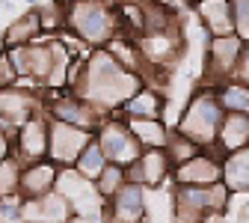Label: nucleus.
Instances as JSON below:
<instances>
[{
    "label": "nucleus",
    "instance_id": "12",
    "mask_svg": "<svg viewBox=\"0 0 249 223\" xmlns=\"http://www.w3.org/2000/svg\"><path fill=\"white\" fill-rule=\"evenodd\" d=\"M196 18L208 39L216 36H234V12L231 0H196Z\"/></svg>",
    "mask_w": 249,
    "mask_h": 223
},
{
    "label": "nucleus",
    "instance_id": "9",
    "mask_svg": "<svg viewBox=\"0 0 249 223\" xmlns=\"http://www.w3.org/2000/svg\"><path fill=\"white\" fill-rule=\"evenodd\" d=\"M51 116H53V122H66V125H74V128L92 131V134H95L101 125L107 122V113H104V110H98L95 104L77 99V95L56 99V101L51 104Z\"/></svg>",
    "mask_w": 249,
    "mask_h": 223
},
{
    "label": "nucleus",
    "instance_id": "14",
    "mask_svg": "<svg viewBox=\"0 0 249 223\" xmlns=\"http://www.w3.org/2000/svg\"><path fill=\"white\" fill-rule=\"evenodd\" d=\"M27 220L30 223H66L74 217V205L62 194H48L42 200L27 203Z\"/></svg>",
    "mask_w": 249,
    "mask_h": 223
},
{
    "label": "nucleus",
    "instance_id": "19",
    "mask_svg": "<svg viewBox=\"0 0 249 223\" xmlns=\"http://www.w3.org/2000/svg\"><path fill=\"white\" fill-rule=\"evenodd\" d=\"M216 92V101H220L223 113H240V116H249V86L243 81H226L213 89Z\"/></svg>",
    "mask_w": 249,
    "mask_h": 223
},
{
    "label": "nucleus",
    "instance_id": "4",
    "mask_svg": "<svg viewBox=\"0 0 249 223\" xmlns=\"http://www.w3.org/2000/svg\"><path fill=\"white\" fill-rule=\"evenodd\" d=\"M231 203V194L223 182L208 187H184L175 184L172 194V223H205L208 217L223 214Z\"/></svg>",
    "mask_w": 249,
    "mask_h": 223
},
{
    "label": "nucleus",
    "instance_id": "3",
    "mask_svg": "<svg viewBox=\"0 0 249 223\" xmlns=\"http://www.w3.org/2000/svg\"><path fill=\"white\" fill-rule=\"evenodd\" d=\"M223 107L216 101V92L202 86L190 101H187L175 131L184 134L187 140H193L199 149H213L216 146V134H220V122H223Z\"/></svg>",
    "mask_w": 249,
    "mask_h": 223
},
{
    "label": "nucleus",
    "instance_id": "10",
    "mask_svg": "<svg viewBox=\"0 0 249 223\" xmlns=\"http://www.w3.org/2000/svg\"><path fill=\"white\" fill-rule=\"evenodd\" d=\"M107 223H145L148 205H145V187L128 182L119 194L104 205Z\"/></svg>",
    "mask_w": 249,
    "mask_h": 223
},
{
    "label": "nucleus",
    "instance_id": "23",
    "mask_svg": "<svg viewBox=\"0 0 249 223\" xmlns=\"http://www.w3.org/2000/svg\"><path fill=\"white\" fill-rule=\"evenodd\" d=\"M39 33H42V21H39V9H33V12L21 15V18L6 30V42H9V45H24V42H30L33 36H39Z\"/></svg>",
    "mask_w": 249,
    "mask_h": 223
},
{
    "label": "nucleus",
    "instance_id": "8",
    "mask_svg": "<svg viewBox=\"0 0 249 223\" xmlns=\"http://www.w3.org/2000/svg\"><path fill=\"white\" fill-rule=\"evenodd\" d=\"M172 182L184 187H208L223 182V155L216 149H202L193 161L172 170Z\"/></svg>",
    "mask_w": 249,
    "mask_h": 223
},
{
    "label": "nucleus",
    "instance_id": "17",
    "mask_svg": "<svg viewBox=\"0 0 249 223\" xmlns=\"http://www.w3.org/2000/svg\"><path fill=\"white\" fill-rule=\"evenodd\" d=\"M223 184L229 194H249V146L223 155Z\"/></svg>",
    "mask_w": 249,
    "mask_h": 223
},
{
    "label": "nucleus",
    "instance_id": "20",
    "mask_svg": "<svg viewBox=\"0 0 249 223\" xmlns=\"http://www.w3.org/2000/svg\"><path fill=\"white\" fill-rule=\"evenodd\" d=\"M21 152L30 158V164L45 161L48 155V128L36 119H27L21 128Z\"/></svg>",
    "mask_w": 249,
    "mask_h": 223
},
{
    "label": "nucleus",
    "instance_id": "2",
    "mask_svg": "<svg viewBox=\"0 0 249 223\" xmlns=\"http://www.w3.org/2000/svg\"><path fill=\"white\" fill-rule=\"evenodd\" d=\"M80 42L92 48H107L119 36V9L107 0H69V24Z\"/></svg>",
    "mask_w": 249,
    "mask_h": 223
},
{
    "label": "nucleus",
    "instance_id": "5",
    "mask_svg": "<svg viewBox=\"0 0 249 223\" xmlns=\"http://www.w3.org/2000/svg\"><path fill=\"white\" fill-rule=\"evenodd\" d=\"M240 60H243V42L237 36H216L208 39L205 45V72H202V83L208 89H216L226 81L237 78L240 69Z\"/></svg>",
    "mask_w": 249,
    "mask_h": 223
},
{
    "label": "nucleus",
    "instance_id": "7",
    "mask_svg": "<svg viewBox=\"0 0 249 223\" xmlns=\"http://www.w3.org/2000/svg\"><path fill=\"white\" fill-rule=\"evenodd\" d=\"M95 140L92 131H83V128H74V125H66V122H51L48 125V155L56 167H74L77 158L83 155V149Z\"/></svg>",
    "mask_w": 249,
    "mask_h": 223
},
{
    "label": "nucleus",
    "instance_id": "16",
    "mask_svg": "<svg viewBox=\"0 0 249 223\" xmlns=\"http://www.w3.org/2000/svg\"><path fill=\"white\" fill-rule=\"evenodd\" d=\"M122 113L128 119H158L163 122V95L160 89H151V86H140L128 101H124Z\"/></svg>",
    "mask_w": 249,
    "mask_h": 223
},
{
    "label": "nucleus",
    "instance_id": "11",
    "mask_svg": "<svg viewBox=\"0 0 249 223\" xmlns=\"http://www.w3.org/2000/svg\"><path fill=\"white\" fill-rule=\"evenodd\" d=\"M172 179V161L163 149H142V155L128 167V182L140 187H160Z\"/></svg>",
    "mask_w": 249,
    "mask_h": 223
},
{
    "label": "nucleus",
    "instance_id": "25",
    "mask_svg": "<svg viewBox=\"0 0 249 223\" xmlns=\"http://www.w3.org/2000/svg\"><path fill=\"white\" fill-rule=\"evenodd\" d=\"M234 12V36L246 45L249 42V0H231Z\"/></svg>",
    "mask_w": 249,
    "mask_h": 223
},
{
    "label": "nucleus",
    "instance_id": "1",
    "mask_svg": "<svg viewBox=\"0 0 249 223\" xmlns=\"http://www.w3.org/2000/svg\"><path fill=\"white\" fill-rule=\"evenodd\" d=\"M140 86H142L140 75L119 66L104 48H98L95 54H89L83 60V72H80V81L71 89V95H77V99L95 104L98 110L110 113V110H122L124 101Z\"/></svg>",
    "mask_w": 249,
    "mask_h": 223
},
{
    "label": "nucleus",
    "instance_id": "24",
    "mask_svg": "<svg viewBox=\"0 0 249 223\" xmlns=\"http://www.w3.org/2000/svg\"><path fill=\"white\" fill-rule=\"evenodd\" d=\"M166 155H169V161H172V170L175 167H181V164H187V161H193V158L202 152L193 140H187L184 134H178L175 128L169 131V140H166V149H163Z\"/></svg>",
    "mask_w": 249,
    "mask_h": 223
},
{
    "label": "nucleus",
    "instance_id": "18",
    "mask_svg": "<svg viewBox=\"0 0 249 223\" xmlns=\"http://www.w3.org/2000/svg\"><path fill=\"white\" fill-rule=\"evenodd\" d=\"M128 122L131 134L137 137V143L142 149H166V140H169V128L158 119H124Z\"/></svg>",
    "mask_w": 249,
    "mask_h": 223
},
{
    "label": "nucleus",
    "instance_id": "6",
    "mask_svg": "<svg viewBox=\"0 0 249 223\" xmlns=\"http://www.w3.org/2000/svg\"><path fill=\"white\" fill-rule=\"evenodd\" d=\"M95 143L101 146L107 164H116V167H124V170L142 155V146L131 134L128 122H122V119H107L101 128L95 131Z\"/></svg>",
    "mask_w": 249,
    "mask_h": 223
},
{
    "label": "nucleus",
    "instance_id": "13",
    "mask_svg": "<svg viewBox=\"0 0 249 223\" xmlns=\"http://www.w3.org/2000/svg\"><path fill=\"white\" fill-rule=\"evenodd\" d=\"M56 179H59V167L53 161H36V164H30V170L21 176V187H24L27 203L53 194Z\"/></svg>",
    "mask_w": 249,
    "mask_h": 223
},
{
    "label": "nucleus",
    "instance_id": "22",
    "mask_svg": "<svg viewBox=\"0 0 249 223\" xmlns=\"http://www.w3.org/2000/svg\"><path fill=\"white\" fill-rule=\"evenodd\" d=\"M124 184H128V170H124V167H116V164H107L104 173H101L98 182H95V190H98L101 203H110Z\"/></svg>",
    "mask_w": 249,
    "mask_h": 223
},
{
    "label": "nucleus",
    "instance_id": "15",
    "mask_svg": "<svg viewBox=\"0 0 249 223\" xmlns=\"http://www.w3.org/2000/svg\"><path fill=\"white\" fill-rule=\"evenodd\" d=\"M249 146V116L240 113H226L220 122V134H216V152L220 155H231Z\"/></svg>",
    "mask_w": 249,
    "mask_h": 223
},
{
    "label": "nucleus",
    "instance_id": "26",
    "mask_svg": "<svg viewBox=\"0 0 249 223\" xmlns=\"http://www.w3.org/2000/svg\"><path fill=\"white\" fill-rule=\"evenodd\" d=\"M237 81H243L249 86V42L243 45V60H240V69H237Z\"/></svg>",
    "mask_w": 249,
    "mask_h": 223
},
{
    "label": "nucleus",
    "instance_id": "21",
    "mask_svg": "<svg viewBox=\"0 0 249 223\" xmlns=\"http://www.w3.org/2000/svg\"><path fill=\"white\" fill-rule=\"evenodd\" d=\"M104 167H107V158H104V152H101V146H98L95 140L83 149V155L77 158V164H74V170H77L86 182H98V176L104 173Z\"/></svg>",
    "mask_w": 249,
    "mask_h": 223
}]
</instances>
